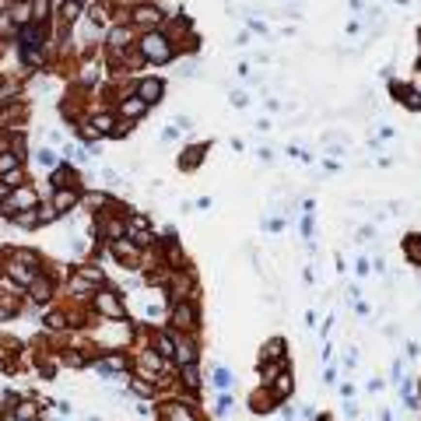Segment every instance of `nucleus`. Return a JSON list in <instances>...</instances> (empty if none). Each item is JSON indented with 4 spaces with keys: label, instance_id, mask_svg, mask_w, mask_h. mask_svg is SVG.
<instances>
[{
    "label": "nucleus",
    "instance_id": "obj_1",
    "mask_svg": "<svg viewBox=\"0 0 421 421\" xmlns=\"http://www.w3.org/2000/svg\"><path fill=\"white\" fill-rule=\"evenodd\" d=\"M141 49H144V56H151V60H169V56H172V49L165 46L162 35H147V39L141 42Z\"/></svg>",
    "mask_w": 421,
    "mask_h": 421
},
{
    "label": "nucleus",
    "instance_id": "obj_2",
    "mask_svg": "<svg viewBox=\"0 0 421 421\" xmlns=\"http://www.w3.org/2000/svg\"><path fill=\"white\" fill-rule=\"evenodd\" d=\"M162 81H141V102H158Z\"/></svg>",
    "mask_w": 421,
    "mask_h": 421
},
{
    "label": "nucleus",
    "instance_id": "obj_3",
    "mask_svg": "<svg viewBox=\"0 0 421 421\" xmlns=\"http://www.w3.org/2000/svg\"><path fill=\"white\" fill-rule=\"evenodd\" d=\"M176 323H179V326H193V309H190V306H179V309H176Z\"/></svg>",
    "mask_w": 421,
    "mask_h": 421
},
{
    "label": "nucleus",
    "instance_id": "obj_4",
    "mask_svg": "<svg viewBox=\"0 0 421 421\" xmlns=\"http://www.w3.org/2000/svg\"><path fill=\"white\" fill-rule=\"evenodd\" d=\"M288 389H291V375H277V383H274V393H277V397H284Z\"/></svg>",
    "mask_w": 421,
    "mask_h": 421
},
{
    "label": "nucleus",
    "instance_id": "obj_5",
    "mask_svg": "<svg viewBox=\"0 0 421 421\" xmlns=\"http://www.w3.org/2000/svg\"><path fill=\"white\" fill-rule=\"evenodd\" d=\"M70 204H74V193L60 190V193H56V207H53V210H64V207H70Z\"/></svg>",
    "mask_w": 421,
    "mask_h": 421
},
{
    "label": "nucleus",
    "instance_id": "obj_6",
    "mask_svg": "<svg viewBox=\"0 0 421 421\" xmlns=\"http://www.w3.org/2000/svg\"><path fill=\"white\" fill-rule=\"evenodd\" d=\"M102 309L109 312V316H119V302H116L113 295H102Z\"/></svg>",
    "mask_w": 421,
    "mask_h": 421
},
{
    "label": "nucleus",
    "instance_id": "obj_7",
    "mask_svg": "<svg viewBox=\"0 0 421 421\" xmlns=\"http://www.w3.org/2000/svg\"><path fill=\"white\" fill-rule=\"evenodd\" d=\"M32 298H35V302H46V298H49V281H39V284H35V295H32Z\"/></svg>",
    "mask_w": 421,
    "mask_h": 421
},
{
    "label": "nucleus",
    "instance_id": "obj_8",
    "mask_svg": "<svg viewBox=\"0 0 421 421\" xmlns=\"http://www.w3.org/2000/svg\"><path fill=\"white\" fill-rule=\"evenodd\" d=\"M123 113H130V116H141V113H144V102H141V98H130V102L123 105Z\"/></svg>",
    "mask_w": 421,
    "mask_h": 421
},
{
    "label": "nucleus",
    "instance_id": "obj_9",
    "mask_svg": "<svg viewBox=\"0 0 421 421\" xmlns=\"http://www.w3.org/2000/svg\"><path fill=\"white\" fill-rule=\"evenodd\" d=\"M158 18H162V14L151 11V7H141V11H137V21H158Z\"/></svg>",
    "mask_w": 421,
    "mask_h": 421
},
{
    "label": "nucleus",
    "instance_id": "obj_10",
    "mask_svg": "<svg viewBox=\"0 0 421 421\" xmlns=\"http://www.w3.org/2000/svg\"><path fill=\"white\" fill-rule=\"evenodd\" d=\"M281 348H284L281 340H270L267 348H263V355H267V358H277V355H281Z\"/></svg>",
    "mask_w": 421,
    "mask_h": 421
},
{
    "label": "nucleus",
    "instance_id": "obj_11",
    "mask_svg": "<svg viewBox=\"0 0 421 421\" xmlns=\"http://www.w3.org/2000/svg\"><path fill=\"white\" fill-rule=\"evenodd\" d=\"M133 389H137L141 397H151V393H155V386H147V383H141V379H133Z\"/></svg>",
    "mask_w": 421,
    "mask_h": 421
},
{
    "label": "nucleus",
    "instance_id": "obj_12",
    "mask_svg": "<svg viewBox=\"0 0 421 421\" xmlns=\"http://www.w3.org/2000/svg\"><path fill=\"white\" fill-rule=\"evenodd\" d=\"M130 35L123 32V28H116V32H113V46H123V42H127Z\"/></svg>",
    "mask_w": 421,
    "mask_h": 421
},
{
    "label": "nucleus",
    "instance_id": "obj_13",
    "mask_svg": "<svg viewBox=\"0 0 421 421\" xmlns=\"http://www.w3.org/2000/svg\"><path fill=\"white\" fill-rule=\"evenodd\" d=\"M4 183H7V186H21V172H18V169H14V172H7V179H4Z\"/></svg>",
    "mask_w": 421,
    "mask_h": 421
},
{
    "label": "nucleus",
    "instance_id": "obj_14",
    "mask_svg": "<svg viewBox=\"0 0 421 421\" xmlns=\"http://www.w3.org/2000/svg\"><path fill=\"white\" fill-rule=\"evenodd\" d=\"M35 414V404H21L18 407V418H32Z\"/></svg>",
    "mask_w": 421,
    "mask_h": 421
},
{
    "label": "nucleus",
    "instance_id": "obj_15",
    "mask_svg": "<svg viewBox=\"0 0 421 421\" xmlns=\"http://www.w3.org/2000/svg\"><path fill=\"white\" fill-rule=\"evenodd\" d=\"M32 200H35V197H32V193H28V190H21V193H18V204H21V207H28Z\"/></svg>",
    "mask_w": 421,
    "mask_h": 421
},
{
    "label": "nucleus",
    "instance_id": "obj_16",
    "mask_svg": "<svg viewBox=\"0 0 421 421\" xmlns=\"http://www.w3.org/2000/svg\"><path fill=\"white\" fill-rule=\"evenodd\" d=\"M158 348H162V355H169L172 351V340L169 337H158Z\"/></svg>",
    "mask_w": 421,
    "mask_h": 421
},
{
    "label": "nucleus",
    "instance_id": "obj_17",
    "mask_svg": "<svg viewBox=\"0 0 421 421\" xmlns=\"http://www.w3.org/2000/svg\"><path fill=\"white\" fill-rule=\"evenodd\" d=\"M214 383H218V386H228V372H225V369H218V375H214Z\"/></svg>",
    "mask_w": 421,
    "mask_h": 421
},
{
    "label": "nucleus",
    "instance_id": "obj_18",
    "mask_svg": "<svg viewBox=\"0 0 421 421\" xmlns=\"http://www.w3.org/2000/svg\"><path fill=\"white\" fill-rule=\"evenodd\" d=\"M35 158H39V165H53V155H49V151H39Z\"/></svg>",
    "mask_w": 421,
    "mask_h": 421
},
{
    "label": "nucleus",
    "instance_id": "obj_19",
    "mask_svg": "<svg viewBox=\"0 0 421 421\" xmlns=\"http://www.w3.org/2000/svg\"><path fill=\"white\" fill-rule=\"evenodd\" d=\"M4 193H7V183H0V197H4Z\"/></svg>",
    "mask_w": 421,
    "mask_h": 421
}]
</instances>
